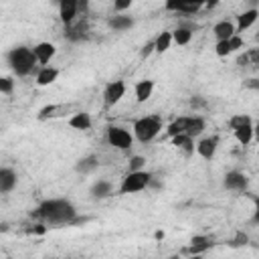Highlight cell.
<instances>
[{
    "mask_svg": "<svg viewBox=\"0 0 259 259\" xmlns=\"http://www.w3.org/2000/svg\"><path fill=\"white\" fill-rule=\"evenodd\" d=\"M255 65H257V67H259V57H257V61H255Z\"/></svg>",
    "mask_w": 259,
    "mask_h": 259,
    "instance_id": "46",
    "label": "cell"
},
{
    "mask_svg": "<svg viewBox=\"0 0 259 259\" xmlns=\"http://www.w3.org/2000/svg\"><path fill=\"white\" fill-rule=\"evenodd\" d=\"M148 188H156V190H158V188H162V182H160V180H156V178L152 176V180H150V186H148Z\"/></svg>",
    "mask_w": 259,
    "mask_h": 259,
    "instance_id": "42",
    "label": "cell"
},
{
    "mask_svg": "<svg viewBox=\"0 0 259 259\" xmlns=\"http://www.w3.org/2000/svg\"><path fill=\"white\" fill-rule=\"evenodd\" d=\"M134 93H136V101H138V103L148 101V99L152 97V93H154V81H152V79H142V81H138L136 87H134Z\"/></svg>",
    "mask_w": 259,
    "mask_h": 259,
    "instance_id": "16",
    "label": "cell"
},
{
    "mask_svg": "<svg viewBox=\"0 0 259 259\" xmlns=\"http://www.w3.org/2000/svg\"><path fill=\"white\" fill-rule=\"evenodd\" d=\"M247 243H249V237H247V233H243V231H239V233L229 241L231 247H243V245H247Z\"/></svg>",
    "mask_w": 259,
    "mask_h": 259,
    "instance_id": "30",
    "label": "cell"
},
{
    "mask_svg": "<svg viewBox=\"0 0 259 259\" xmlns=\"http://www.w3.org/2000/svg\"><path fill=\"white\" fill-rule=\"evenodd\" d=\"M132 130H134V138L140 144H150L162 132V121L158 115H144V117H138L134 121Z\"/></svg>",
    "mask_w": 259,
    "mask_h": 259,
    "instance_id": "4",
    "label": "cell"
},
{
    "mask_svg": "<svg viewBox=\"0 0 259 259\" xmlns=\"http://www.w3.org/2000/svg\"><path fill=\"white\" fill-rule=\"evenodd\" d=\"M109 28L115 30V32H123V30H130L134 26V18L132 16H125V14H115L107 20Z\"/></svg>",
    "mask_w": 259,
    "mask_h": 259,
    "instance_id": "20",
    "label": "cell"
},
{
    "mask_svg": "<svg viewBox=\"0 0 259 259\" xmlns=\"http://www.w3.org/2000/svg\"><path fill=\"white\" fill-rule=\"evenodd\" d=\"M59 69L57 67H51V65H42L38 71H36V85L40 87H47V85H53L59 77Z\"/></svg>",
    "mask_w": 259,
    "mask_h": 259,
    "instance_id": "14",
    "label": "cell"
},
{
    "mask_svg": "<svg viewBox=\"0 0 259 259\" xmlns=\"http://www.w3.org/2000/svg\"><path fill=\"white\" fill-rule=\"evenodd\" d=\"M105 140L109 146L117 148V150H130L132 144H134V134L121 125H109L107 127V134H105Z\"/></svg>",
    "mask_w": 259,
    "mask_h": 259,
    "instance_id": "6",
    "label": "cell"
},
{
    "mask_svg": "<svg viewBox=\"0 0 259 259\" xmlns=\"http://www.w3.org/2000/svg\"><path fill=\"white\" fill-rule=\"evenodd\" d=\"M6 61H8V67L10 71L16 75V77H26L30 75L36 65H38V59L34 55V51L30 47H24V45H18L14 49H10L6 53Z\"/></svg>",
    "mask_w": 259,
    "mask_h": 259,
    "instance_id": "2",
    "label": "cell"
},
{
    "mask_svg": "<svg viewBox=\"0 0 259 259\" xmlns=\"http://www.w3.org/2000/svg\"><path fill=\"white\" fill-rule=\"evenodd\" d=\"M257 18H259V10H257V8H249V10L241 12V14L237 16V34H241L243 30L251 28V26L257 22Z\"/></svg>",
    "mask_w": 259,
    "mask_h": 259,
    "instance_id": "15",
    "label": "cell"
},
{
    "mask_svg": "<svg viewBox=\"0 0 259 259\" xmlns=\"http://www.w3.org/2000/svg\"><path fill=\"white\" fill-rule=\"evenodd\" d=\"M154 51H156V42H154V40H150V42H146V45L142 47V51H140V55H142V57L146 59V57H150V55H152Z\"/></svg>",
    "mask_w": 259,
    "mask_h": 259,
    "instance_id": "35",
    "label": "cell"
},
{
    "mask_svg": "<svg viewBox=\"0 0 259 259\" xmlns=\"http://www.w3.org/2000/svg\"><path fill=\"white\" fill-rule=\"evenodd\" d=\"M69 125H71L73 130L87 132V130H91L93 121H91V115H89V113H85V111H77L75 115L69 117Z\"/></svg>",
    "mask_w": 259,
    "mask_h": 259,
    "instance_id": "19",
    "label": "cell"
},
{
    "mask_svg": "<svg viewBox=\"0 0 259 259\" xmlns=\"http://www.w3.org/2000/svg\"><path fill=\"white\" fill-rule=\"evenodd\" d=\"M212 247H214V243H212V239H210L208 235H194V237L190 239V245H188L186 253H190V255H200V253H204V251H208V249H212Z\"/></svg>",
    "mask_w": 259,
    "mask_h": 259,
    "instance_id": "12",
    "label": "cell"
},
{
    "mask_svg": "<svg viewBox=\"0 0 259 259\" xmlns=\"http://www.w3.org/2000/svg\"><path fill=\"white\" fill-rule=\"evenodd\" d=\"M0 91H2L4 95H10V93L14 91V81H12V77H2V79H0Z\"/></svg>",
    "mask_w": 259,
    "mask_h": 259,
    "instance_id": "31",
    "label": "cell"
},
{
    "mask_svg": "<svg viewBox=\"0 0 259 259\" xmlns=\"http://www.w3.org/2000/svg\"><path fill=\"white\" fill-rule=\"evenodd\" d=\"M28 233H32V235H45V233H47V227H45L42 223H38V225L30 227V229H28Z\"/></svg>",
    "mask_w": 259,
    "mask_h": 259,
    "instance_id": "36",
    "label": "cell"
},
{
    "mask_svg": "<svg viewBox=\"0 0 259 259\" xmlns=\"http://www.w3.org/2000/svg\"><path fill=\"white\" fill-rule=\"evenodd\" d=\"M247 63H251V61H249V55H247V53H243V55H241V57L237 59V65H241V67H245Z\"/></svg>",
    "mask_w": 259,
    "mask_h": 259,
    "instance_id": "41",
    "label": "cell"
},
{
    "mask_svg": "<svg viewBox=\"0 0 259 259\" xmlns=\"http://www.w3.org/2000/svg\"><path fill=\"white\" fill-rule=\"evenodd\" d=\"M123 95H125V83L123 81H111L103 89V101L107 107H113L115 103H119Z\"/></svg>",
    "mask_w": 259,
    "mask_h": 259,
    "instance_id": "9",
    "label": "cell"
},
{
    "mask_svg": "<svg viewBox=\"0 0 259 259\" xmlns=\"http://www.w3.org/2000/svg\"><path fill=\"white\" fill-rule=\"evenodd\" d=\"M223 186L227 190H233V192H245L247 186H249V178H247V174H243L239 170H231V172L225 174Z\"/></svg>",
    "mask_w": 259,
    "mask_h": 259,
    "instance_id": "8",
    "label": "cell"
},
{
    "mask_svg": "<svg viewBox=\"0 0 259 259\" xmlns=\"http://www.w3.org/2000/svg\"><path fill=\"white\" fill-rule=\"evenodd\" d=\"M206 127V121L202 115H180L176 117L168 127H166V134L172 138V136H178V134H188L192 138H198Z\"/></svg>",
    "mask_w": 259,
    "mask_h": 259,
    "instance_id": "3",
    "label": "cell"
},
{
    "mask_svg": "<svg viewBox=\"0 0 259 259\" xmlns=\"http://www.w3.org/2000/svg\"><path fill=\"white\" fill-rule=\"evenodd\" d=\"M235 32H237V26H235L233 22H229V20H221V22H217L214 28H212V34L217 36V40H227V38H231Z\"/></svg>",
    "mask_w": 259,
    "mask_h": 259,
    "instance_id": "21",
    "label": "cell"
},
{
    "mask_svg": "<svg viewBox=\"0 0 259 259\" xmlns=\"http://www.w3.org/2000/svg\"><path fill=\"white\" fill-rule=\"evenodd\" d=\"M253 132H255V140L259 142V123H255V125H253Z\"/></svg>",
    "mask_w": 259,
    "mask_h": 259,
    "instance_id": "45",
    "label": "cell"
},
{
    "mask_svg": "<svg viewBox=\"0 0 259 259\" xmlns=\"http://www.w3.org/2000/svg\"><path fill=\"white\" fill-rule=\"evenodd\" d=\"M247 123H253V121H251V117L245 115V113H237V115H233V117L229 119V127H231V130L243 127V125H247Z\"/></svg>",
    "mask_w": 259,
    "mask_h": 259,
    "instance_id": "27",
    "label": "cell"
},
{
    "mask_svg": "<svg viewBox=\"0 0 259 259\" xmlns=\"http://www.w3.org/2000/svg\"><path fill=\"white\" fill-rule=\"evenodd\" d=\"M214 53H217L219 57H227V55H231V53H233V47H231L229 38H227V40H217V45H214Z\"/></svg>",
    "mask_w": 259,
    "mask_h": 259,
    "instance_id": "28",
    "label": "cell"
},
{
    "mask_svg": "<svg viewBox=\"0 0 259 259\" xmlns=\"http://www.w3.org/2000/svg\"><path fill=\"white\" fill-rule=\"evenodd\" d=\"M79 14V0H59V18L63 24H71Z\"/></svg>",
    "mask_w": 259,
    "mask_h": 259,
    "instance_id": "10",
    "label": "cell"
},
{
    "mask_svg": "<svg viewBox=\"0 0 259 259\" xmlns=\"http://www.w3.org/2000/svg\"><path fill=\"white\" fill-rule=\"evenodd\" d=\"M164 237H166V235H164V231H156V233H154V239H156V241H162Z\"/></svg>",
    "mask_w": 259,
    "mask_h": 259,
    "instance_id": "44",
    "label": "cell"
},
{
    "mask_svg": "<svg viewBox=\"0 0 259 259\" xmlns=\"http://www.w3.org/2000/svg\"><path fill=\"white\" fill-rule=\"evenodd\" d=\"M172 36H174V42H176V45L184 47V45H188V42L192 40V28H188V26H178L176 30H172Z\"/></svg>",
    "mask_w": 259,
    "mask_h": 259,
    "instance_id": "26",
    "label": "cell"
},
{
    "mask_svg": "<svg viewBox=\"0 0 259 259\" xmlns=\"http://www.w3.org/2000/svg\"><path fill=\"white\" fill-rule=\"evenodd\" d=\"M219 2H221V0H204V6H206V8H217Z\"/></svg>",
    "mask_w": 259,
    "mask_h": 259,
    "instance_id": "43",
    "label": "cell"
},
{
    "mask_svg": "<svg viewBox=\"0 0 259 259\" xmlns=\"http://www.w3.org/2000/svg\"><path fill=\"white\" fill-rule=\"evenodd\" d=\"M229 42H231V47H233V51H239V49H243V36L241 34H233L231 38H229Z\"/></svg>",
    "mask_w": 259,
    "mask_h": 259,
    "instance_id": "34",
    "label": "cell"
},
{
    "mask_svg": "<svg viewBox=\"0 0 259 259\" xmlns=\"http://www.w3.org/2000/svg\"><path fill=\"white\" fill-rule=\"evenodd\" d=\"M144 166H146V158H144V156L136 154V156H132V158H130V164H127L130 172H134V170H142Z\"/></svg>",
    "mask_w": 259,
    "mask_h": 259,
    "instance_id": "29",
    "label": "cell"
},
{
    "mask_svg": "<svg viewBox=\"0 0 259 259\" xmlns=\"http://www.w3.org/2000/svg\"><path fill=\"white\" fill-rule=\"evenodd\" d=\"M172 146H176L178 150H182L186 156H192L196 146H194V138L188 136V134H178V136H172Z\"/></svg>",
    "mask_w": 259,
    "mask_h": 259,
    "instance_id": "17",
    "label": "cell"
},
{
    "mask_svg": "<svg viewBox=\"0 0 259 259\" xmlns=\"http://www.w3.org/2000/svg\"><path fill=\"white\" fill-rule=\"evenodd\" d=\"M217 148H219V136L202 138V140L196 144V152H198V156L204 158V160H212L214 154H217Z\"/></svg>",
    "mask_w": 259,
    "mask_h": 259,
    "instance_id": "11",
    "label": "cell"
},
{
    "mask_svg": "<svg viewBox=\"0 0 259 259\" xmlns=\"http://www.w3.org/2000/svg\"><path fill=\"white\" fill-rule=\"evenodd\" d=\"M97 166H99L97 156L89 154V156H85V158L77 160V164H75V172H79V174H91V172H95V170H97Z\"/></svg>",
    "mask_w": 259,
    "mask_h": 259,
    "instance_id": "22",
    "label": "cell"
},
{
    "mask_svg": "<svg viewBox=\"0 0 259 259\" xmlns=\"http://www.w3.org/2000/svg\"><path fill=\"white\" fill-rule=\"evenodd\" d=\"M89 12V0H79V14H87Z\"/></svg>",
    "mask_w": 259,
    "mask_h": 259,
    "instance_id": "38",
    "label": "cell"
},
{
    "mask_svg": "<svg viewBox=\"0 0 259 259\" xmlns=\"http://www.w3.org/2000/svg\"><path fill=\"white\" fill-rule=\"evenodd\" d=\"M55 111H57V105H47V107H42L38 111V119H47V117L55 115Z\"/></svg>",
    "mask_w": 259,
    "mask_h": 259,
    "instance_id": "33",
    "label": "cell"
},
{
    "mask_svg": "<svg viewBox=\"0 0 259 259\" xmlns=\"http://www.w3.org/2000/svg\"><path fill=\"white\" fill-rule=\"evenodd\" d=\"M132 4H134V0H113V10H115L117 14H121V12H125Z\"/></svg>",
    "mask_w": 259,
    "mask_h": 259,
    "instance_id": "32",
    "label": "cell"
},
{
    "mask_svg": "<svg viewBox=\"0 0 259 259\" xmlns=\"http://www.w3.org/2000/svg\"><path fill=\"white\" fill-rule=\"evenodd\" d=\"M111 194V182L109 180H97L91 186V196L93 198H105Z\"/></svg>",
    "mask_w": 259,
    "mask_h": 259,
    "instance_id": "25",
    "label": "cell"
},
{
    "mask_svg": "<svg viewBox=\"0 0 259 259\" xmlns=\"http://www.w3.org/2000/svg\"><path fill=\"white\" fill-rule=\"evenodd\" d=\"M243 85H245L247 89H259V79H247Z\"/></svg>",
    "mask_w": 259,
    "mask_h": 259,
    "instance_id": "37",
    "label": "cell"
},
{
    "mask_svg": "<svg viewBox=\"0 0 259 259\" xmlns=\"http://www.w3.org/2000/svg\"><path fill=\"white\" fill-rule=\"evenodd\" d=\"M154 42H156V53H166V51L170 49V45L174 42V36H172L170 30H162V32L154 38Z\"/></svg>",
    "mask_w": 259,
    "mask_h": 259,
    "instance_id": "24",
    "label": "cell"
},
{
    "mask_svg": "<svg viewBox=\"0 0 259 259\" xmlns=\"http://www.w3.org/2000/svg\"><path fill=\"white\" fill-rule=\"evenodd\" d=\"M204 6V0H166L164 8L168 12H182V14H194Z\"/></svg>",
    "mask_w": 259,
    "mask_h": 259,
    "instance_id": "7",
    "label": "cell"
},
{
    "mask_svg": "<svg viewBox=\"0 0 259 259\" xmlns=\"http://www.w3.org/2000/svg\"><path fill=\"white\" fill-rule=\"evenodd\" d=\"M150 180H152V174L146 172L144 168L142 170H134V172H127L119 184V192L121 194H136V192H142L150 186Z\"/></svg>",
    "mask_w": 259,
    "mask_h": 259,
    "instance_id": "5",
    "label": "cell"
},
{
    "mask_svg": "<svg viewBox=\"0 0 259 259\" xmlns=\"http://www.w3.org/2000/svg\"><path fill=\"white\" fill-rule=\"evenodd\" d=\"M32 51H34V55L38 59V65H49V61L57 55V47L53 42H49V40H42V42L34 45Z\"/></svg>",
    "mask_w": 259,
    "mask_h": 259,
    "instance_id": "13",
    "label": "cell"
},
{
    "mask_svg": "<svg viewBox=\"0 0 259 259\" xmlns=\"http://www.w3.org/2000/svg\"><path fill=\"white\" fill-rule=\"evenodd\" d=\"M34 217L42 219L49 225H71L77 217V208L67 198H47L36 206Z\"/></svg>",
    "mask_w": 259,
    "mask_h": 259,
    "instance_id": "1",
    "label": "cell"
},
{
    "mask_svg": "<svg viewBox=\"0 0 259 259\" xmlns=\"http://www.w3.org/2000/svg\"><path fill=\"white\" fill-rule=\"evenodd\" d=\"M233 134H235V140H237L241 146H249V144L255 140L253 123H247V125H243V127H237V130H233Z\"/></svg>",
    "mask_w": 259,
    "mask_h": 259,
    "instance_id": "23",
    "label": "cell"
},
{
    "mask_svg": "<svg viewBox=\"0 0 259 259\" xmlns=\"http://www.w3.org/2000/svg\"><path fill=\"white\" fill-rule=\"evenodd\" d=\"M16 172L12 170V168H8V166H4V168H0V192H10V190H14V186H16Z\"/></svg>",
    "mask_w": 259,
    "mask_h": 259,
    "instance_id": "18",
    "label": "cell"
},
{
    "mask_svg": "<svg viewBox=\"0 0 259 259\" xmlns=\"http://www.w3.org/2000/svg\"><path fill=\"white\" fill-rule=\"evenodd\" d=\"M253 200H255V212H253V223H259V196H255Z\"/></svg>",
    "mask_w": 259,
    "mask_h": 259,
    "instance_id": "40",
    "label": "cell"
},
{
    "mask_svg": "<svg viewBox=\"0 0 259 259\" xmlns=\"http://www.w3.org/2000/svg\"><path fill=\"white\" fill-rule=\"evenodd\" d=\"M190 107H204V99H200V97H192L190 99Z\"/></svg>",
    "mask_w": 259,
    "mask_h": 259,
    "instance_id": "39",
    "label": "cell"
}]
</instances>
